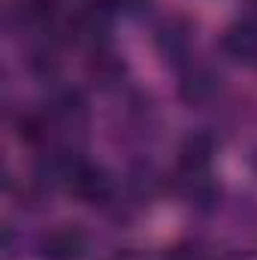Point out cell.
<instances>
[{
  "mask_svg": "<svg viewBox=\"0 0 257 260\" xmlns=\"http://www.w3.org/2000/svg\"><path fill=\"white\" fill-rule=\"evenodd\" d=\"M85 254V236L79 230H55L46 239V257L49 260H79Z\"/></svg>",
  "mask_w": 257,
  "mask_h": 260,
  "instance_id": "obj_1",
  "label": "cell"
}]
</instances>
